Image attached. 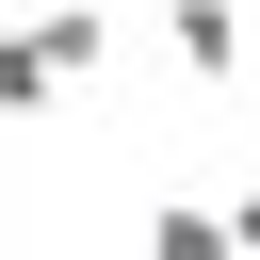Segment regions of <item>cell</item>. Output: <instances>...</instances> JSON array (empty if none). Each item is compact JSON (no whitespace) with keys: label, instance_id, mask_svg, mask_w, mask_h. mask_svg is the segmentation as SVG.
<instances>
[{"label":"cell","instance_id":"obj_3","mask_svg":"<svg viewBox=\"0 0 260 260\" xmlns=\"http://www.w3.org/2000/svg\"><path fill=\"white\" fill-rule=\"evenodd\" d=\"M146 260H228V211H146Z\"/></svg>","mask_w":260,"mask_h":260},{"label":"cell","instance_id":"obj_1","mask_svg":"<svg viewBox=\"0 0 260 260\" xmlns=\"http://www.w3.org/2000/svg\"><path fill=\"white\" fill-rule=\"evenodd\" d=\"M162 49L195 81H244V0H162Z\"/></svg>","mask_w":260,"mask_h":260},{"label":"cell","instance_id":"obj_4","mask_svg":"<svg viewBox=\"0 0 260 260\" xmlns=\"http://www.w3.org/2000/svg\"><path fill=\"white\" fill-rule=\"evenodd\" d=\"M16 114H49V49H32V32H0V130H16Z\"/></svg>","mask_w":260,"mask_h":260},{"label":"cell","instance_id":"obj_2","mask_svg":"<svg viewBox=\"0 0 260 260\" xmlns=\"http://www.w3.org/2000/svg\"><path fill=\"white\" fill-rule=\"evenodd\" d=\"M32 49H49V98H65V81H98V65H114V16H98V0H49V16H32Z\"/></svg>","mask_w":260,"mask_h":260},{"label":"cell","instance_id":"obj_5","mask_svg":"<svg viewBox=\"0 0 260 260\" xmlns=\"http://www.w3.org/2000/svg\"><path fill=\"white\" fill-rule=\"evenodd\" d=\"M228 260H260V179H244V195H228Z\"/></svg>","mask_w":260,"mask_h":260}]
</instances>
